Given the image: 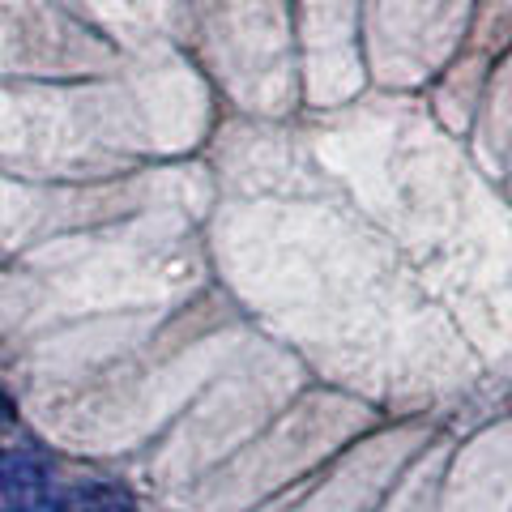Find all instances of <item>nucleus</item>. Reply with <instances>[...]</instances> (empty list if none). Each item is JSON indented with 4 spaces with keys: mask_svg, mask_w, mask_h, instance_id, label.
I'll use <instances>...</instances> for the list:
<instances>
[{
    "mask_svg": "<svg viewBox=\"0 0 512 512\" xmlns=\"http://www.w3.org/2000/svg\"><path fill=\"white\" fill-rule=\"evenodd\" d=\"M64 512H137L133 500H128L124 487H111V483H99V487H86L77 491L73 504H64Z\"/></svg>",
    "mask_w": 512,
    "mask_h": 512,
    "instance_id": "2",
    "label": "nucleus"
},
{
    "mask_svg": "<svg viewBox=\"0 0 512 512\" xmlns=\"http://www.w3.org/2000/svg\"><path fill=\"white\" fill-rule=\"evenodd\" d=\"M47 491V470L39 457L18 453V448H5L0 453V508L13 500H26V495H43Z\"/></svg>",
    "mask_w": 512,
    "mask_h": 512,
    "instance_id": "1",
    "label": "nucleus"
},
{
    "mask_svg": "<svg viewBox=\"0 0 512 512\" xmlns=\"http://www.w3.org/2000/svg\"><path fill=\"white\" fill-rule=\"evenodd\" d=\"M0 512H64V504L60 500H52V495H26V500H13V504H5Z\"/></svg>",
    "mask_w": 512,
    "mask_h": 512,
    "instance_id": "3",
    "label": "nucleus"
},
{
    "mask_svg": "<svg viewBox=\"0 0 512 512\" xmlns=\"http://www.w3.org/2000/svg\"><path fill=\"white\" fill-rule=\"evenodd\" d=\"M5 419H9V406L0 402V431H5Z\"/></svg>",
    "mask_w": 512,
    "mask_h": 512,
    "instance_id": "4",
    "label": "nucleus"
}]
</instances>
